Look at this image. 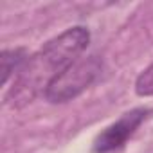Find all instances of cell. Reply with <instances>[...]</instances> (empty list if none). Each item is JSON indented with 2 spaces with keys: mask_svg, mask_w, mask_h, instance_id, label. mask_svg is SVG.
I'll return each instance as SVG.
<instances>
[{
  "mask_svg": "<svg viewBox=\"0 0 153 153\" xmlns=\"http://www.w3.org/2000/svg\"><path fill=\"white\" fill-rule=\"evenodd\" d=\"M88 42L90 33L79 25L70 27L59 36L49 40L16 74V79L6 96V103L13 108H22L40 92L45 94L47 87L56 76H59L76 59H79Z\"/></svg>",
  "mask_w": 153,
  "mask_h": 153,
  "instance_id": "6da1fadb",
  "label": "cell"
},
{
  "mask_svg": "<svg viewBox=\"0 0 153 153\" xmlns=\"http://www.w3.org/2000/svg\"><path fill=\"white\" fill-rule=\"evenodd\" d=\"M99 72H101V59L97 56L76 59L51 81V85L45 90V99L51 103H67L78 97L83 90H87L92 85Z\"/></svg>",
  "mask_w": 153,
  "mask_h": 153,
  "instance_id": "7a4b0ae2",
  "label": "cell"
},
{
  "mask_svg": "<svg viewBox=\"0 0 153 153\" xmlns=\"http://www.w3.org/2000/svg\"><path fill=\"white\" fill-rule=\"evenodd\" d=\"M148 110L146 108H133L126 114H123L115 123L106 126L94 140L92 149L96 153H112L126 144V140L135 133V130L140 126V123L146 119Z\"/></svg>",
  "mask_w": 153,
  "mask_h": 153,
  "instance_id": "3957f363",
  "label": "cell"
},
{
  "mask_svg": "<svg viewBox=\"0 0 153 153\" xmlns=\"http://www.w3.org/2000/svg\"><path fill=\"white\" fill-rule=\"evenodd\" d=\"M29 56L27 51L18 47V49H7L2 51V56H0V63H2V83L6 85L9 81V78L13 74H18L24 65L27 63Z\"/></svg>",
  "mask_w": 153,
  "mask_h": 153,
  "instance_id": "277c9868",
  "label": "cell"
},
{
  "mask_svg": "<svg viewBox=\"0 0 153 153\" xmlns=\"http://www.w3.org/2000/svg\"><path fill=\"white\" fill-rule=\"evenodd\" d=\"M135 92L140 97H149L153 96V63L144 68V72H140V76L135 81Z\"/></svg>",
  "mask_w": 153,
  "mask_h": 153,
  "instance_id": "5b68a950",
  "label": "cell"
}]
</instances>
